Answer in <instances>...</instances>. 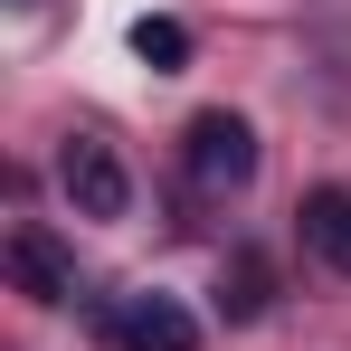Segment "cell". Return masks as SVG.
<instances>
[{
	"label": "cell",
	"mask_w": 351,
	"mask_h": 351,
	"mask_svg": "<svg viewBox=\"0 0 351 351\" xmlns=\"http://www.w3.org/2000/svg\"><path fill=\"white\" fill-rule=\"evenodd\" d=\"M190 171L209 180V190H247L256 180V133L237 114H199L190 123Z\"/></svg>",
	"instance_id": "cell-2"
},
{
	"label": "cell",
	"mask_w": 351,
	"mask_h": 351,
	"mask_svg": "<svg viewBox=\"0 0 351 351\" xmlns=\"http://www.w3.org/2000/svg\"><path fill=\"white\" fill-rule=\"evenodd\" d=\"M219 304H228V313H256V304H266V266H256V256H237L228 276H219Z\"/></svg>",
	"instance_id": "cell-7"
},
{
	"label": "cell",
	"mask_w": 351,
	"mask_h": 351,
	"mask_svg": "<svg viewBox=\"0 0 351 351\" xmlns=\"http://www.w3.org/2000/svg\"><path fill=\"white\" fill-rule=\"evenodd\" d=\"M58 180H66V199H76V219H123V199H133V180H123L105 133H66Z\"/></svg>",
	"instance_id": "cell-1"
},
{
	"label": "cell",
	"mask_w": 351,
	"mask_h": 351,
	"mask_svg": "<svg viewBox=\"0 0 351 351\" xmlns=\"http://www.w3.org/2000/svg\"><path fill=\"white\" fill-rule=\"evenodd\" d=\"M304 247L351 276V190H313V199H304Z\"/></svg>",
	"instance_id": "cell-4"
},
{
	"label": "cell",
	"mask_w": 351,
	"mask_h": 351,
	"mask_svg": "<svg viewBox=\"0 0 351 351\" xmlns=\"http://www.w3.org/2000/svg\"><path fill=\"white\" fill-rule=\"evenodd\" d=\"M10 266L29 276V294H38V304H66V294H76V276L58 266V247H48L38 228H19V237H10Z\"/></svg>",
	"instance_id": "cell-5"
},
{
	"label": "cell",
	"mask_w": 351,
	"mask_h": 351,
	"mask_svg": "<svg viewBox=\"0 0 351 351\" xmlns=\"http://www.w3.org/2000/svg\"><path fill=\"white\" fill-rule=\"evenodd\" d=\"M114 342L123 351H199V323L180 313L171 294H123L114 304Z\"/></svg>",
	"instance_id": "cell-3"
},
{
	"label": "cell",
	"mask_w": 351,
	"mask_h": 351,
	"mask_svg": "<svg viewBox=\"0 0 351 351\" xmlns=\"http://www.w3.org/2000/svg\"><path fill=\"white\" fill-rule=\"evenodd\" d=\"M133 58L171 76V66H190V29H180V19H152V10H143V19H133Z\"/></svg>",
	"instance_id": "cell-6"
}]
</instances>
